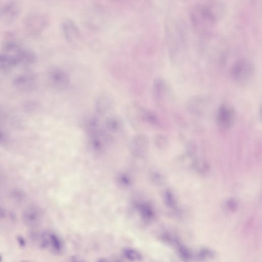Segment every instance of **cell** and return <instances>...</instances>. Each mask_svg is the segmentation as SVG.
I'll list each match as a JSON object with an SVG mask.
<instances>
[{
  "instance_id": "cell-13",
  "label": "cell",
  "mask_w": 262,
  "mask_h": 262,
  "mask_svg": "<svg viewBox=\"0 0 262 262\" xmlns=\"http://www.w3.org/2000/svg\"><path fill=\"white\" fill-rule=\"evenodd\" d=\"M113 104L112 98L106 94H102L97 97L95 102V110L99 115L106 114Z\"/></svg>"
},
{
  "instance_id": "cell-24",
  "label": "cell",
  "mask_w": 262,
  "mask_h": 262,
  "mask_svg": "<svg viewBox=\"0 0 262 262\" xmlns=\"http://www.w3.org/2000/svg\"><path fill=\"white\" fill-rule=\"evenodd\" d=\"M183 1H185V0H183Z\"/></svg>"
},
{
  "instance_id": "cell-23",
  "label": "cell",
  "mask_w": 262,
  "mask_h": 262,
  "mask_svg": "<svg viewBox=\"0 0 262 262\" xmlns=\"http://www.w3.org/2000/svg\"><path fill=\"white\" fill-rule=\"evenodd\" d=\"M252 1H253L254 2H255V1H257V0H252Z\"/></svg>"
},
{
  "instance_id": "cell-22",
  "label": "cell",
  "mask_w": 262,
  "mask_h": 262,
  "mask_svg": "<svg viewBox=\"0 0 262 262\" xmlns=\"http://www.w3.org/2000/svg\"><path fill=\"white\" fill-rule=\"evenodd\" d=\"M1 5H2V4H1V3L0 2V8H1Z\"/></svg>"
},
{
  "instance_id": "cell-4",
  "label": "cell",
  "mask_w": 262,
  "mask_h": 262,
  "mask_svg": "<svg viewBox=\"0 0 262 262\" xmlns=\"http://www.w3.org/2000/svg\"><path fill=\"white\" fill-rule=\"evenodd\" d=\"M87 132L90 150L97 155L104 152L111 142L110 135L99 126Z\"/></svg>"
},
{
  "instance_id": "cell-3",
  "label": "cell",
  "mask_w": 262,
  "mask_h": 262,
  "mask_svg": "<svg viewBox=\"0 0 262 262\" xmlns=\"http://www.w3.org/2000/svg\"><path fill=\"white\" fill-rule=\"evenodd\" d=\"M31 237L38 247L51 253L59 254L63 250L61 239L53 232L44 231L33 232Z\"/></svg>"
},
{
  "instance_id": "cell-17",
  "label": "cell",
  "mask_w": 262,
  "mask_h": 262,
  "mask_svg": "<svg viewBox=\"0 0 262 262\" xmlns=\"http://www.w3.org/2000/svg\"><path fill=\"white\" fill-rule=\"evenodd\" d=\"M15 66V61L9 56L3 53H0V71L9 70Z\"/></svg>"
},
{
  "instance_id": "cell-2",
  "label": "cell",
  "mask_w": 262,
  "mask_h": 262,
  "mask_svg": "<svg viewBox=\"0 0 262 262\" xmlns=\"http://www.w3.org/2000/svg\"><path fill=\"white\" fill-rule=\"evenodd\" d=\"M189 16L192 25L200 32L207 31L218 22L207 4L194 7Z\"/></svg>"
},
{
  "instance_id": "cell-16",
  "label": "cell",
  "mask_w": 262,
  "mask_h": 262,
  "mask_svg": "<svg viewBox=\"0 0 262 262\" xmlns=\"http://www.w3.org/2000/svg\"><path fill=\"white\" fill-rule=\"evenodd\" d=\"M105 128L110 132L117 133L122 128V123L117 116H109L105 120Z\"/></svg>"
},
{
  "instance_id": "cell-19",
  "label": "cell",
  "mask_w": 262,
  "mask_h": 262,
  "mask_svg": "<svg viewBox=\"0 0 262 262\" xmlns=\"http://www.w3.org/2000/svg\"><path fill=\"white\" fill-rule=\"evenodd\" d=\"M142 118L146 122L150 124H156L157 122V118L156 116L151 113L142 110L141 111Z\"/></svg>"
},
{
  "instance_id": "cell-21",
  "label": "cell",
  "mask_w": 262,
  "mask_h": 262,
  "mask_svg": "<svg viewBox=\"0 0 262 262\" xmlns=\"http://www.w3.org/2000/svg\"><path fill=\"white\" fill-rule=\"evenodd\" d=\"M8 139V136L6 130L0 126V145L6 143Z\"/></svg>"
},
{
  "instance_id": "cell-14",
  "label": "cell",
  "mask_w": 262,
  "mask_h": 262,
  "mask_svg": "<svg viewBox=\"0 0 262 262\" xmlns=\"http://www.w3.org/2000/svg\"><path fill=\"white\" fill-rule=\"evenodd\" d=\"M147 144V137L144 134H139L133 137L130 142V147L134 154H139L146 150Z\"/></svg>"
},
{
  "instance_id": "cell-20",
  "label": "cell",
  "mask_w": 262,
  "mask_h": 262,
  "mask_svg": "<svg viewBox=\"0 0 262 262\" xmlns=\"http://www.w3.org/2000/svg\"><path fill=\"white\" fill-rule=\"evenodd\" d=\"M145 204H141L138 207V209L141 216L145 219H149L152 216L151 210Z\"/></svg>"
},
{
  "instance_id": "cell-15",
  "label": "cell",
  "mask_w": 262,
  "mask_h": 262,
  "mask_svg": "<svg viewBox=\"0 0 262 262\" xmlns=\"http://www.w3.org/2000/svg\"><path fill=\"white\" fill-rule=\"evenodd\" d=\"M15 217L12 213L0 205V229H6L13 224Z\"/></svg>"
},
{
  "instance_id": "cell-10",
  "label": "cell",
  "mask_w": 262,
  "mask_h": 262,
  "mask_svg": "<svg viewBox=\"0 0 262 262\" xmlns=\"http://www.w3.org/2000/svg\"><path fill=\"white\" fill-rule=\"evenodd\" d=\"M234 119L235 113L232 108L226 105H222L220 107L217 120L220 127L225 129L230 128Z\"/></svg>"
},
{
  "instance_id": "cell-12",
  "label": "cell",
  "mask_w": 262,
  "mask_h": 262,
  "mask_svg": "<svg viewBox=\"0 0 262 262\" xmlns=\"http://www.w3.org/2000/svg\"><path fill=\"white\" fill-rule=\"evenodd\" d=\"M61 30L65 38L69 42H74L79 37L80 32L78 28L71 19H67L62 22Z\"/></svg>"
},
{
  "instance_id": "cell-11",
  "label": "cell",
  "mask_w": 262,
  "mask_h": 262,
  "mask_svg": "<svg viewBox=\"0 0 262 262\" xmlns=\"http://www.w3.org/2000/svg\"><path fill=\"white\" fill-rule=\"evenodd\" d=\"M22 218L26 226L34 227L40 223L41 218V212L37 207L30 206L24 210Z\"/></svg>"
},
{
  "instance_id": "cell-9",
  "label": "cell",
  "mask_w": 262,
  "mask_h": 262,
  "mask_svg": "<svg viewBox=\"0 0 262 262\" xmlns=\"http://www.w3.org/2000/svg\"><path fill=\"white\" fill-rule=\"evenodd\" d=\"M252 69L249 63L242 60L237 61L233 66L231 74L233 78L239 82L247 80L251 76Z\"/></svg>"
},
{
  "instance_id": "cell-8",
  "label": "cell",
  "mask_w": 262,
  "mask_h": 262,
  "mask_svg": "<svg viewBox=\"0 0 262 262\" xmlns=\"http://www.w3.org/2000/svg\"><path fill=\"white\" fill-rule=\"evenodd\" d=\"M36 84V77L31 72H25L18 75L13 80L14 86L21 91H29Z\"/></svg>"
},
{
  "instance_id": "cell-5",
  "label": "cell",
  "mask_w": 262,
  "mask_h": 262,
  "mask_svg": "<svg viewBox=\"0 0 262 262\" xmlns=\"http://www.w3.org/2000/svg\"><path fill=\"white\" fill-rule=\"evenodd\" d=\"M47 77L50 85L56 90H63L70 84L69 75L61 68L56 66L50 67L48 71Z\"/></svg>"
},
{
  "instance_id": "cell-18",
  "label": "cell",
  "mask_w": 262,
  "mask_h": 262,
  "mask_svg": "<svg viewBox=\"0 0 262 262\" xmlns=\"http://www.w3.org/2000/svg\"><path fill=\"white\" fill-rule=\"evenodd\" d=\"M124 257L128 260H138L142 258L140 253L136 250L131 248H126L123 251Z\"/></svg>"
},
{
  "instance_id": "cell-6",
  "label": "cell",
  "mask_w": 262,
  "mask_h": 262,
  "mask_svg": "<svg viewBox=\"0 0 262 262\" xmlns=\"http://www.w3.org/2000/svg\"><path fill=\"white\" fill-rule=\"evenodd\" d=\"M48 20L41 14L33 13L28 15L24 20V28L29 34L37 35L47 27Z\"/></svg>"
},
{
  "instance_id": "cell-1",
  "label": "cell",
  "mask_w": 262,
  "mask_h": 262,
  "mask_svg": "<svg viewBox=\"0 0 262 262\" xmlns=\"http://www.w3.org/2000/svg\"><path fill=\"white\" fill-rule=\"evenodd\" d=\"M2 51V53L11 57L17 65L29 66L34 64L37 60V56L32 50L15 41L5 42Z\"/></svg>"
},
{
  "instance_id": "cell-7",
  "label": "cell",
  "mask_w": 262,
  "mask_h": 262,
  "mask_svg": "<svg viewBox=\"0 0 262 262\" xmlns=\"http://www.w3.org/2000/svg\"><path fill=\"white\" fill-rule=\"evenodd\" d=\"M21 6L16 0H10L2 4L0 8V20L6 24L16 21L20 15Z\"/></svg>"
}]
</instances>
